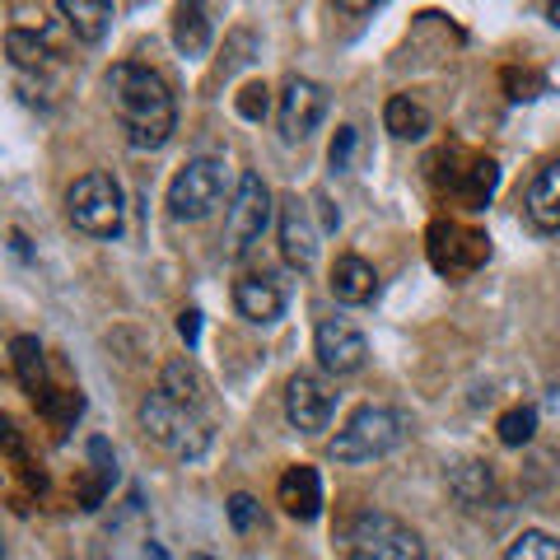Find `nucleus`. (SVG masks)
<instances>
[{
    "mask_svg": "<svg viewBox=\"0 0 560 560\" xmlns=\"http://www.w3.org/2000/svg\"><path fill=\"white\" fill-rule=\"evenodd\" d=\"M108 103L127 131L131 150H164L173 131H178V98H173L168 80L160 70L140 61H117L108 70Z\"/></svg>",
    "mask_w": 560,
    "mask_h": 560,
    "instance_id": "1",
    "label": "nucleus"
},
{
    "mask_svg": "<svg viewBox=\"0 0 560 560\" xmlns=\"http://www.w3.org/2000/svg\"><path fill=\"white\" fill-rule=\"evenodd\" d=\"M140 425L160 448H168L173 458L197 463L210 448V420L201 407H187V401L168 397L164 388H154L145 401H140Z\"/></svg>",
    "mask_w": 560,
    "mask_h": 560,
    "instance_id": "2",
    "label": "nucleus"
},
{
    "mask_svg": "<svg viewBox=\"0 0 560 560\" xmlns=\"http://www.w3.org/2000/svg\"><path fill=\"white\" fill-rule=\"evenodd\" d=\"M407 434H411V420L397 407H378V401H370V407H360L346 420V430L331 440V463H346V467L378 463V458H388L393 448H401Z\"/></svg>",
    "mask_w": 560,
    "mask_h": 560,
    "instance_id": "3",
    "label": "nucleus"
},
{
    "mask_svg": "<svg viewBox=\"0 0 560 560\" xmlns=\"http://www.w3.org/2000/svg\"><path fill=\"white\" fill-rule=\"evenodd\" d=\"M66 215L80 234L90 238H117L121 220H127V201H121V187L113 173H84V178L70 183L66 191Z\"/></svg>",
    "mask_w": 560,
    "mask_h": 560,
    "instance_id": "4",
    "label": "nucleus"
},
{
    "mask_svg": "<svg viewBox=\"0 0 560 560\" xmlns=\"http://www.w3.org/2000/svg\"><path fill=\"white\" fill-rule=\"evenodd\" d=\"M346 551L350 560H430L425 541H420L407 523L383 514V510H364L346 533Z\"/></svg>",
    "mask_w": 560,
    "mask_h": 560,
    "instance_id": "5",
    "label": "nucleus"
},
{
    "mask_svg": "<svg viewBox=\"0 0 560 560\" xmlns=\"http://www.w3.org/2000/svg\"><path fill=\"white\" fill-rule=\"evenodd\" d=\"M276 215V197L271 187L257 178V173H243L238 187H234V201H230V220H224V257H248L253 243H261L267 224Z\"/></svg>",
    "mask_w": 560,
    "mask_h": 560,
    "instance_id": "6",
    "label": "nucleus"
},
{
    "mask_svg": "<svg viewBox=\"0 0 560 560\" xmlns=\"http://www.w3.org/2000/svg\"><path fill=\"white\" fill-rule=\"evenodd\" d=\"M224 183H230L224 160H210V154L187 160L168 183V215L173 220H206L210 210L224 201Z\"/></svg>",
    "mask_w": 560,
    "mask_h": 560,
    "instance_id": "7",
    "label": "nucleus"
},
{
    "mask_svg": "<svg viewBox=\"0 0 560 560\" xmlns=\"http://www.w3.org/2000/svg\"><path fill=\"white\" fill-rule=\"evenodd\" d=\"M430 261L440 276H471L490 261V238L481 230H467V224L440 220L430 224Z\"/></svg>",
    "mask_w": 560,
    "mask_h": 560,
    "instance_id": "8",
    "label": "nucleus"
},
{
    "mask_svg": "<svg viewBox=\"0 0 560 560\" xmlns=\"http://www.w3.org/2000/svg\"><path fill=\"white\" fill-rule=\"evenodd\" d=\"M323 117H327V90L318 80L294 75L285 90H280L276 121H280V140H285V145H304V140L323 127Z\"/></svg>",
    "mask_w": 560,
    "mask_h": 560,
    "instance_id": "9",
    "label": "nucleus"
},
{
    "mask_svg": "<svg viewBox=\"0 0 560 560\" xmlns=\"http://www.w3.org/2000/svg\"><path fill=\"white\" fill-rule=\"evenodd\" d=\"M313 355L327 374H360L364 360H370V341H364V331L350 323V318H323L318 331H313Z\"/></svg>",
    "mask_w": 560,
    "mask_h": 560,
    "instance_id": "10",
    "label": "nucleus"
},
{
    "mask_svg": "<svg viewBox=\"0 0 560 560\" xmlns=\"http://www.w3.org/2000/svg\"><path fill=\"white\" fill-rule=\"evenodd\" d=\"M276 224H280V257H285L294 271H313L318 238H323V230L313 224V206L290 191V197L276 201Z\"/></svg>",
    "mask_w": 560,
    "mask_h": 560,
    "instance_id": "11",
    "label": "nucleus"
},
{
    "mask_svg": "<svg viewBox=\"0 0 560 560\" xmlns=\"http://www.w3.org/2000/svg\"><path fill=\"white\" fill-rule=\"evenodd\" d=\"M285 416H290V425L300 430V434L327 430L331 416H337V393H331V383L323 374L300 370V374L285 383Z\"/></svg>",
    "mask_w": 560,
    "mask_h": 560,
    "instance_id": "12",
    "label": "nucleus"
},
{
    "mask_svg": "<svg viewBox=\"0 0 560 560\" xmlns=\"http://www.w3.org/2000/svg\"><path fill=\"white\" fill-rule=\"evenodd\" d=\"M234 308L243 323L271 327L285 318V285H280L276 276H243V280H234Z\"/></svg>",
    "mask_w": 560,
    "mask_h": 560,
    "instance_id": "13",
    "label": "nucleus"
},
{
    "mask_svg": "<svg viewBox=\"0 0 560 560\" xmlns=\"http://www.w3.org/2000/svg\"><path fill=\"white\" fill-rule=\"evenodd\" d=\"M276 500H280V510H285L290 518L313 523L323 514V477H318V467H308V463L285 467V477H280V486H276Z\"/></svg>",
    "mask_w": 560,
    "mask_h": 560,
    "instance_id": "14",
    "label": "nucleus"
},
{
    "mask_svg": "<svg viewBox=\"0 0 560 560\" xmlns=\"http://www.w3.org/2000/svg\"><path fill=\"white\" fill-rule=\"evenodd\" d=\"M523 215H528V224L537 234H560V160H551L533 178L528 201H523Z\"/></svg>",
    "mask_w": 560,
    "mask_h": 560,
    "instance_id": "15",
    "label": "nucleus"
},
{
    "mask_svg": "<svg viewBox=\"0 0 560 560\" xmlns=\"http://www.w3.org/2000/svg\"><path fill=\"white\" fill-rule=\"evenodd\" d=\"M327 285H331V294H337V304L360 308V304H370L374 294H378V276H374V267L364 257L346 253V257H337V267H331Z\"/></svg>",
    "mask_w": 560,
    "mask_h": 560,
    "instance_id": "16",
    "label": "nucleus"
},
{
    "mask_svg": "<svg viewBox=\"0 0 560 560\" xmlns=\"http://www.w3.org/2000/svg\"><path fill=\"white\" fill-rule=\"evenodd\" d=\"M113 486H117V453L103 434H94L90 440V481L80 486V510H98V504L113 495Z\"/></svg>",
    "mask_w": 560,
    "mask_h": 560,
    "instance_id": "17",
    "label": "nucleus"
},
{
    "mask_svg": "<svg viewBox=\"0 0 560 560\" xmlns=\"http://www.w3.org/2000/svg\"><path fill=\"white\" fill-rule=\"evenodd\" d=\"M10 364H14V378L20 388L38 401L47 393V360H43V341L38 337H14L10 341Z\"/></svg>",
    "mask_w": 560,
    "mask_h": 560,
    "instance_id": "18",
    "label": "nucleus"
},
{
    "mask_svg": "<svg viewBox=\"0 0 560 560\" xmlns=\"http://www.w3.org/2000/svg\"><path fill=\"white\" fill-rule=\"evenodd\" d=\"M57 10L66 14V24L75 28L80 43H103V33H108V24H113L108 0H61Z\"/></svg>",
    "mask_w": 560,
    "mask_h": 560,
    "instance_id": "19",
    "label": "nucleus"
},
{
    "mask_svg": "<svg viewBox=\"0 0 560 560\" xmlns=\"http://www.w3.org/2000/svg\"><path fill=\"white\" fill-rule=\"evenodd\" d=\"M383 127L397 140H420V136H430V108L411 94H393L388 108H383Z\"/></svg>",
    "mask_w": 560,
    "mask_h": 560,
    "instance_id": "20",
    "label": "nucleus"
},
{
    "mask_svg": "<svg viewBox=\"0 0 560 560\" xmlns=\"http://www.w3.org/2000/svg\"><path fill=\"white\" fill-rule=\"evenodd\" d=\"M173 47H178L183 57H206L210 51L206 5H178V14H173Z\"/></svg>",
    "mask_w": 560,
    "mask_h": 560,
    "instance_id": "21",
    "label": "nucleus"
},
{
    "mask_svg": "<svg viewBox=\"0 0 560 560\" xmlns=\"http://www.w3.org/2000/svg\"><path fill=\"white\" fill-rule=\"evenodd\" d=\"M495 187H500V164L495 160H477L458 178V187H453V191H458V201L467 210H481L490 197H495Z\"/></svg>",
    "mask_w": 560,
    "mask_h": 560,
    "instance_id": "22",
    "label": "nucleus"
},
{
    "mask_svg": "<svg viewBox=\"0 0 560 560\" xmlns=\"http://www.w3.org/2000/svg\"><path fill=\"white\" fill-rule=\"evenodd\" d=\"M448 486H453V495H458L463 504H486L490 490H495L486 463H458V467L448 471Z\"/></svg>",
    "mask_w": 560,
    "mask_h": 560,
    "instance_id": "23",
    "label": "nucleus"
},
{
    "mask_svg": "<svg viewBox=\"0 0 560 560\" xmlns=\"http://www.w3.org/2000/svg\"><path fill=\"white\" fill-rule=\"evenodd\" d=\"M38 411L51 420V430L66 434V430L80 420V411H84V397H80V388H61V393H51V388H47V393L38 397Z\"/></svg>",
    "mask_w": 560,
    "mask_h": 560,
    "instance_id": "24",
    "label": "nucleus"
},
{
    "mask_svg": "<svg viewBox=\"0 0 560 560\" xmlns=\"http://www.w3.org/2000/svg\"><path fill=\"white\" fill-rule=\"evenodd\" d=\"M504 560H560V537L528 528V533H518V537L510 541V551H504Z\"/></svg>",
    "mask_w": 560,
    "mask_h": 560,
    "instance_id": "25",
    "label": "nucleus"
},
{
    "mask_svg": "<svg viewBox=\"0 0 560 560\" xmlns=\"http://www.w3.org/2000/svg\"><path fill=\"white\" fill-rule=\"evenodd\" d=\"M495 430H500V444H504V448L533 444V434H537V407H514V411H504Z\"/></svg>",
    "mask_w": 560,
    "mask_h": 560,
    "instance_id": "26",
    "label": "nucleus"
},
{
    "mask_svg": "<svg viewBox=\"0 0 560 560\" xmlns=\"http://www.w3.org/2000/svg\"><path fill=\"white\" fill-rule=\"evenodd\" d=\"M5 47H10V61L20 66V70H33V66H47L51 61V47L43 38H33V33H24V28H10L5 33Z\"/></svg>",
    "mask_w": 560,
    "mask_h": 560,
    "instance_id": "27",
    "label": "nucleus"
},
{
    "mask_svg": "<svg viewBox=\"0 0 560 560\" xmlns=\"http://www.w3.org/2000/svg\"><path fill=\"white\" fill-rule=\"evenodd\" d=\"M355 145H360V131L355 127H337V136H331V150H327V164L346 173L350 160H355Z\"/></svg>",
    "mask_w": 560,
    "mask_h": 560,
    "instance_id": "28",
    "label": "nucleus"
},
{
    "mask_svg": "<svg viewBox=\"0 0 560 560\" xmlns=\"http://www.w3.org/2000/svg\"><path fill=\"white\" fill-rule=\"evenodd\" d=\"M267 84H248V90H243L238 94V113L243 117H248V121H261V117H267Z\"/></svg>",
    "mask_w": 560,
    "mask_h": 560,
    "instance_id": "29",
    "label": "nucleus"
},
{
    "mask_svg": "<svg viewBox=\"0 0 560 560\" xmlns=\"http://www.w3.org/2000/svg\"><path fill=\"white\" fill-rule=\"evenodd\" d=\"M230 523H234V533H248L253 523H257V500L253 495H230Z\"/></svg>",
    "mask_w": 560,
    "mask_h": 560,
    "instance_id": "30",
    "label": "nucleus"
},
{
    "mask_svg": "<svg viewBox=\"0 0 560 560\" xmlns=\"http://www.w3.org/2000/svg\"><path fill=\"white\" fill-rule=\"evenodd\" d=\"M178 337L187 341V350L201 341V313H197V308H183V313H178Z\"/></svg>",
    "mask_w": 560,
    "mask_h": 560,
    "instance_id": "31",
    "label": "nucleus"
},
{
    "mask_svg": "<svg viewBox=\"0 0 560 560\" xmlns=\"http://www.w3.org/2000/svg\"><path fill=\"white\" fill-rule=\"evenodd\" d=\"M140 560H173V556L164 551V541H145V551H140Z\"/></svg>",
    "mask_w": 560,
    "mask_h": 560,
    "instance_id": "32",
    "label": "nucleus"
},
{
    "mask_svg": "<svg viewBox=\"0 0 560 560\" xmlns=\"http://www.w3.org/2000/svg\"><path fill=\"white\" fill-rule=\"evenodd\" d=\"M10 243H14V253H20V257H24V261H28V238H24V234H20V230H14V234H10Z\"/></svg>",
    "mask_w": 560,
    "mask_h": 560,
    "instance_id": "33",
    "label": "nucleus"
},
{
    "mask_svg": "<svg viewBox=\"0 0 560 560\" xmlns=\"http://www.w3.org/2000/svg\"><path fill=\"white\" fill-rule=\"evenodd\" d=\"M547 20L560 28V0H551V5H547Z\"/></svg>",
    "mask_w": 560,
    "mask_h": 560,
    "instance_id": "34",
    "label": "nucleus"
},
{
    "mask_svg": "<svg viewBox=\"0 0 560 560\" xmlns=\"http://www.w3.org/2000/svg\"><path fill=\"white\" fill-rule=\"evenodd\" d=\"M191 560H215V556H206V551H197V556H191Z\"/></svg>",
    "mask_w": 560,
    "mask_h": 560,
    "instance_id": "35",
    "label": "nucleus"
}]
</instances>
